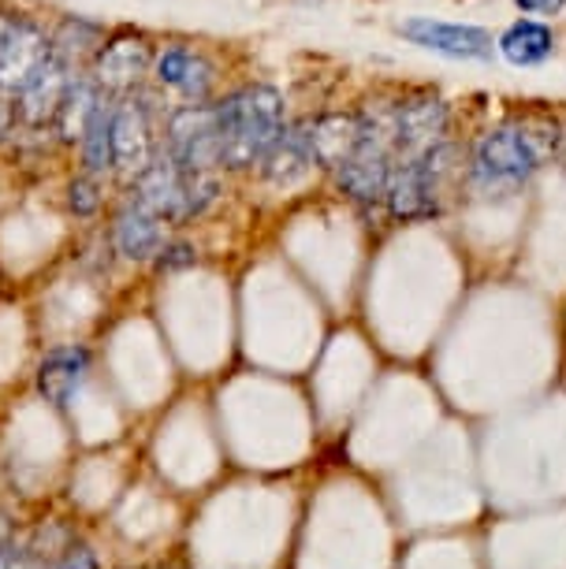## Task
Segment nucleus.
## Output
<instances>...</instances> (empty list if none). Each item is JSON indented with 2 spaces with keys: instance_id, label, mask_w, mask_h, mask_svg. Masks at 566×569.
Instances as JSON below:
<instances>
[{
  "instance_id": "f257e3e1",
  "label": "nucleus",
  "mask_w": 566,
  "mask_h": 569,
  "mask_svg": "<svg viewBox=\"0 0 566 569\" xmlns=\"http://www.w3.org/2000/svg\"><path fill=\"white\" fill-rule=\"evenodd\" d=\"M563 123L533 127L526 120H507L477 138L469 153V182L480 194H507L537 176V168L552 153H559Z\"/></svg>"
},
{
  "instance_id": "cd10ccee",
  "label": "nucleus",
  "mask_w": 566,
  "mask_h": 569,
  "mask_svg": "<svg viewBox=\"0 0 566 569\" xmlns=\"http://www.w3.org/2000/svg\"><path fill=\"white\" fill-rule=\"evenodd\" d=\"M559 157L566 160V123H563V131H559Z\"/></svg>"
},
{
  "instance_id": "7ed1b4c3",
  "label": "nucleus",
  "mask_w": 566,
  "mask_h": 569,
  "mask_svg": "<svg viewBox=\"0 0 566 569\" xmlns=\"http://www.w3.org/2000/svg\"><path fill=\"white\" fill-rule=\"evenodd\" d=\"M455 146L440 138L436 146L421 153L395 157L388 190H384V206L395 220H433L444 212L447 182L455 179Z\"/></svg>"
},
{
  "instance_id": "bb28decb",
  "label": "nucleus",
  "mask_w": 566,
  "mask_h": 569,
  "mask_svg": "<svg viewBox=\"0 0 566 569\" xmlns=\"http://www.w3.org/2000/svg\"><path fill=\"white\" fill-rule=\"evenodd\" d=\"M0 569H12V551H8V540H0Z\"/></svg>"
},
{
  "instance_id": "4be33fe9",
  "label": "nucleus",
  "mask_w": 566,
  "mask_h": 569,
  "mask_svg": "<svg viewBox=\"0 0 566 569\" xmlns=\"http://www.w3.org/2000/svg\"><path fill=\"white\" fill-rule=\"evenodd\" d=\"M68 206L75 217H93L101 206V187L93 176H75L71 187H68Z\"/></svg>"
},
{
  "instance_id": "f3484780",
  "label": "nucleus",
  "mask_w": 566,
  "mask_h": 569,
  "mask_svg": "<svg viewBox=\"0 0 566 569\" xmlns=\"http://www.w3.org/2000/svg\"><path fill=\"white\" fill-rule=\"evenodd\" d=\"M112 239H116V250H120L127 261H149V257H157L160 246H165V220L131 198L120 209V217H116Z\"/></svg>"
},
{
  "instance_id": "f03ea898",
  "label": "nucleus",
  "mask_w": 566,
  "mask_h": 569,
  "mask_svg": "<svg viewBox=\"0 0 566 569\" xmlns=\"http://www.w3.org/2000/svg\"><path fill=\"white\" fill-rule=\"evenodd\" d=\"M212 109L220 127V164L231 171L261 164V157L287 127L284 98L272 86H242Z\"/></svg>"
},
{
  "instance_id": "a211bd4d",
  "label": "nucleus",
  "mask_w": 566,
  "mask_h": 569,
  "mask_svg": "<svg viewBox=\"0 0 566 569\" xmlns=\"http://www.w3.org/2000/svg\"><path fill=\"white\" fill-rule=\"evenodd\" d=\"M496 49L510 68H540L555 52V34L552 27L537 23V19H518L499 34Z\"/></svg>"
},
{
  "instance_id": "4468645a",
  "label": "nucleus",
  "mask_w": 566,
  "mask_h": 569,
  "mask_svg": "<svg viewBox=\"0 0 566 569\" xmlns=\"http://www.w3.org/2000/svg\"><path fill=\"white\" fill-rule=\"evenodd\" d=\"M361 131H366V120L355 112H325L317 120H306L309 149H314L317 168L332 171L336 164H344L361 142Z\"/></svg>"
},
{
  "instance_id": "20e7f679",
  "label": "nucleus",
  "mask_w": 566,
  "mask_h": 569,
  "mask_svg": "<svg viewBox=\"0 0 566 569\" xmlns=\"http://www.w3.org/2000/svg\"><path fill=\"white\" fill-rule=\"evenodd\" d=\"M131 194L165 223H183L201 217L220 198V179L217 171H187L168 153H160L135 176Z\"/></svg>"
},
{
  "instance_id": "5701e85b",
  "label": "nucleus",
  "mask_w": 566,
  "mask_h": 569,
  "mask_svg": "<svg viewBox=\"0 0 566 569\" xmlns=\"http://www.w3.org/2000/svg\"><path fill=\"white\" fill-rule=\"evenodd\" d=\"M187 264H195V246H187V242H165V246H160V253H157L160 272H165V268H187Z\"/></svg>"
},
{
  "instance_id": "0eeeda50",
  "label": "nucleus",
  "mask_w": 566,
  "mask_h": 569,
  "mask_svg": "<svg viewBox=\"0 0 566 569\" xmlns=\"http://www.w3.org/2000/svg\"><path fill=\"white\" fill-rule=\"evenodd\" d=\"M384 112V123L391 131V142H395V157L403 153H421V149L436 146L440 138L447 134V104L436 98V93H403L399 101L388 104Z\"/></svg>"
},
{
  "instance_id": "9b49d317",
  "label": "nucleus",
  "mask_w": 566,
  "mask_h": 569,
  "mask_svg": "<svg viewBox=\"0 0 566 569\" xmlns=\"http://www.w3.org/2000/svg\"><path fill=\"white\" fill-rule=\"evenodd\" d=\"M153 123H149V101L127 98L112 104V168L138 176L153 160Z\"/></svg>"
},
{
  "instance_id": "423d86ee",
  "label": "nucleus",
  "mask_w": 566,
  "mask_h": 569,
  "mask_svg": "<svg viewBox=\"0 0 566 569\" xmlns=\"http://www.w3.org/2000/svg\"><path fill=\"white\" fill-rule=\"evenodd\" d=\"M165 153L187 171H217L220 164V127L212 104H187L168 116Z\"/></svg>"
},
{
  "instance_id": "1a4fd4ad",
  "label": "nucleus",
  "mask_w": 566,
  "mask_h": 569,
  "mask_svg": "<svg viewBox=\"0 0 566 569\" xmlns=\"http://www.w3.org/2000/svg\"><path fill=\"white\" fill-rule=\"evenodd\" d=\"M399 34L414 41L418 49H429L436 57H451V60H488L493 57V34L469 23H444V19H407L399 27Z\"/></svg>"
},
{
  "instance_id": "b1692460",
  "label": "nucleus",
  "mask_w": 566,
  "mask_h": 569,
  "mask_svg": "<svg viewBox=\"0 0 566 569\" xmlns=\"http://www.w3.org/2000/svg\"><path fill=\"white\" fill-rule=\"evenodd\" d=\"M515 8H518L522 16H544V19H552V16L563 12L566 0H515Z\"/></svg>"
},
{
  "instance_id": "6ab92c4d",
  "label": "nucleus",
  "mask_w": 566,
  "mask_h": 569,
  "mask_svg": "<svg viewBox=\"0 0 566 569\" xmlns=\"http://www.w3.org/2000/svg\"><path fill=\"white\" fill-rule=\"evenodd\" d=\"M101 104V86L87 79V74H75L68 93H63V104L57 112V131L63 142H82V134H87V127L93 120V112H98Z\"/></svg>"
},
{
  "instance_id": "a878e982",
  "label": "nucleus",
  "mask_w": 566,
  "mask_h": 569,
  "mask_svg": "<svg viewBox=\"0 0 566 569\" xmlns=\"http://www.w3.org/2000/svg\"><path fill=\"white\" fill-rule=\"evenodd\" d=\"M16 120H19L16 104H8L4 98H0V138H4L8 131H12V127H16Z\"/></svg>"
},
{
  "instance_id": "9d476101",
  "label": "nucleus",
  "mask_w": 566,
  "mask_h": 569,
  "mask_svg": "<svg viewBox=\"0 0 566 569\" xmlns=\"http://www.w3.org/2000/svg\"><path fill=\"white\" fill-rule=\"evenodd\" d=\"M153 68V49L142 34H120L93 57V82L105 93H127L146 79Z\"/></svg>"
},
{
  "instance_id": "6e6552de",
  "label": "nucleus",
  "mask_w": 566,
  "mask_h": 569,
  "mask_svg": "<svg viewBox=\"0 0 566 569\" xmlns=\"http://www.w3.org/2000/svg\"><path fill=\"white\" fill-rule=\"evenodd\" d=\"M52 57V41L27 19H0V90L19 93Z\"/></svg>"
},
{
  "instance_id": "39448f33",
  "label": "nucleus",
  "mask_w": 566,
  "mask_h": 569,
  "mask_svg": "<svg viewBox=\"0 0 566 569\" xmlns=\"http://www.w3.org/2000/svg\"><path fill=\"white\" fill-rule=\"evenodd\" d=\"M366 131H361V142L355 146L344 164L332 168L336 187L344 190L350 201L358 206H373V201H384V190H388V176L395 164V142L391 131L384 123V112H366Z\"/></svg>"
},
{
  "instance_id": "393cba45",
  "label": "nucleus",
  "mask_w": 566,
  "mask_h": 569,
  "mask_svg": "<svg viewBox=\"0 0 566 569\" xmlns=\"http://www.w3.org/2000/svg\"><path fill=\"white\" fill-rule=\"evenodd\" d=\"M57 569H101V566H98V558H93V551L79 547V551H68V558H63Z\"/></svg>"
},
{
  "instance_id": "2eb2a0df",
  "label": "nucleus",
  "mask_w": 566,
  "mask_h": 569,
  "mask_svg": "<svg viewBox=\"0 0 566 569\" xmlns=\"http://www.w3.org/2000/svg\"><path fill=\"white\" fill-rule=\"evenodd\" d=\"M90 372V353L82 347H57L49 350L38 365V391L41 399L52 406H68L75 399V391L87 383Z\"/></svg>"
},
{
  "instance_id": "ddd939ff",
  "label": "nucleus",
  "mask_w": 566,
  "mask_h": 569,
  "mask_svg": "<svg viewBox=\"0 0 566 569\" xmlns=\"http://www.w3.org/2000/svg\"><path fill=\"white\" fill-rule=\"evenodd\" d=\"M71 63H63L57 52L46 60V68H41L34 79H30L23 90H19V120L30 123V127H41V123H52L63 104V93H68L71 86Z\"/></svg>"
},
{
  "instance_id": "412c9836",
  "label": "nucleus",
  "mask_w": 566,
  "mask_h": 569,
  "mask_svg": "<svg viewBox=\"0 0 566 569\" xmlns=\"http://www.w3.org/2000/svg\"><path fill=\"white\" fill-rule=\"evenodd\" d=\"M93 41H98V27L82 23V19H68V23L60 27V34L52 38V52H57L63 63H75L87 57V52H93Z\"/></svg>"
},
{
  "instance_id": "f8f14e48",
  "label": "nucleus",
  "mask_w": 566,
  "mask_h": 569,
  "mask_svg": "<svg viewBox=\"0 0 566 569\" xmlns=\"http://www.w3.org/2000/svg\"><path fill=\"white\" fill-rule=\"evenodd\" d=\"M153 74L160 86L176 90L179 98H187L190 104H206L212 93V82H217V68H212L209 57L187 49V46H168L165 52L153 57Z\"/></svg>"
},
{
  "instance_id": "c85d7f7f",
  "label": "nucleus",
  "mask_w": 566,
  "mask_h": 569,
  "mask_svg": "<svg viewBox=\"0 0 566 569\" xmlns=\"http://www.w3.org/2000/svg\"><path fill=\"white\" fill-rule=\"evenodd\" d=\"M0 540H8V521L0 518Z\"/></svg>"
},
{
  "instance_id": "dca6fc26",
  "label": "nucleus",
  "mask_w": 566,
  "mask_h": 569,
  "mask_svg": "<svg viewBox=\"0 0 566 569\" xmlns=\"http://www.w3.org/2000/svg\"><path fill=\"white\" fill-rule=\"evenodd\" d=\"M314 149H309L306 123L284 127V134L269 146V153L261 157V176L272 187H295L298 179H306V171L314 168Z\"/></svg>"
},
{
  "instance_id": "aec40b11",
  "label": "nucleus",
  "mask_w": 566,
  "mask_h": 569,
  "mask_svg": "<svg viewBox=\"0 0 566 569\" xmlns=\"http://www.w3.org/2000/svg\"><path fill=\"white\" fill-rule=\"evenodd\" d=\"M82 164H87L90 176H101V171L112 168V104H98L93 120L82 134Z\"/></svg>"
}]
</instances>
